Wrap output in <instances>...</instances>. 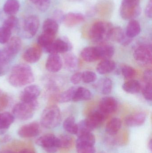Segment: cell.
Returning a JSON list of instances; mask_svg holds the SVG:
<instances>
[{
  "label": "cell",
  "instance_id": "6da1fadb",
  "mask_svg": "<svg viewBox=\"0 0 152 153\" xmlns=\"http://www.w3.org/2000/svg\"><path fill=\"white\" fill-rule=\"evenodd\" d=\"M35 80L34 74L30 66L25 64H18L12 67L9 77L12 86L21 87L32 83Z\"/></svg>",
  "mask_w": 152,
  "mask_h": 153
},
{
  "label": "cell",
  "instance_id": "7a4b0ae2",
  "mask_svg": "<svg viewBox=\"0 0 152 153\" xmlns=\"http://www.w3.org/2000/svg\"><path fill=\"white\" fill-rule=\"evenodd\" d=\"M61 121V113L59 108L55 105H50L45 108L41 115V124L46 128H54Z\"/></svg>",
  "mask_w": 152,
  "mask_h": 153
},
{
  "label": "cell",
  "instance_id": "3957f363",
  "mask_svg": "<svg viewBox=\"0 0 152 153\" xmlns=\"http://www.w3.org/2000/svg\"><path fill=\"white\" fill-rule=\"evenodd\" d=\"M112 27V25L109 22H97L94 23L90 28V38L95 43H102L106 39H109L110 32Z\"/></svg>",
  "mask_w": 152,
  "mask_h": 153
},
{
  "label": "cell",
  "instance_id": "277c9868",
  "mask_svg": "<svg viewBox=\"0 0 152 153\" xmlns=\"http://www.w3.org/2000/svg\"><path fill=\"white\" fill-rule=\"evenodd\" d=\"M38 106V102L32 103L19 102L12 109V115L18 119L26 120L31 119Z\"/></svg>",
  "mask_w": 152,
  "mask_h": 153
},
{
  "label": "cell",
  "instance_id": "5b68a950",
  "mask_svg": "<svg viewBox=\"0 0 152 153\" xmlns=\"http://www.w3.org/2000/svg\"><path fill=\"white\" fill-rule=\"evenodd\" d=\"M140 0H122L120 7V14L124 19H134L139 16L142 10Z\"/></svg>",
  "mask_w": 152,
  "mask_h": 153
},
{
  "label": "cell",
  "instance_id": "8992f818",
  "mask_svg": "<svg viewBox=\"0 0 152 153\" xmlns=\"http://www.w3.org/2000/svg\"><path fill=\"white\" fill-rule=\"evenodd\" d=\"M95 138L92 132L78 136L76 141V149L78 153H95Z\"/></svg>",
  "mask_w": 152,
  "mask_h": 153
},
{
  "label": "cell",
  "instance_id": "52a82bcc",
  "mask_svg": "<svg viewBox=\"0 0 152 153\" xmlns=\"http://www.w3.org/2000/svg\"><path fill=\"white\" fill-rule=\"evenodd\" d=\"M36 143L48 153H56L59 148L58 137L53 134H46L40 137Z\"/></svg>",
  "mask_w": 152,
  "mask_h": 153
},
{
  "label": "cell",
  "instance_id": "ba28073f",
  "mask_svg": "<svg viewBox=\"0 0 152 153\" xmlns=\"http://www.w3.org/2000/svg\"><path fill=\"white\" fill-rule=\"evenodd\" d=\"M40 25L39 19L36 15H30L25 19L22 27L23 36L27 38H31L36 34Z\"/></svg>",
  "mask_w": 152,
  "mask_h": 153
},
{
  "label": "cell",
  "instance_id": "9c48e42d",
  "mask_svg": "<svg viewBox=\"0 0 152 153\" xmlns=\"http://www.w3.org/2000/svg\"><path fill=\"white\" fill-rule=\"evenodd\" d=\"M134 58L140 64L145 65L152 62V47L148 45H142L137 47L134 53Z\"/></svg>",
  "mask_w": 152,
  "mask_h": 153
},
{
  "label": "cell",
  "instance_id": "30bf717a",
  "mask_svg": "<svg viewBox=\"0 0 152 153\" xmlns=\"http://www.w3.org/2000/svg\"><path fill=\"white\" fill-rule=\"evenodd\" d=\"M71 48V45L67 39H58L44 49L50 54L63 53L69 51Z\"/></svg>",
  "mask_w": 152,
  "mask_h": 153
},
{
  "label": "cell",
  "instance_id": "8fae6325",
  "mask_svg": "<svg viewBox=\"0 0 152 153\" xmlns=\"http://www.w3.org/2000/svg\"><path fill=\"white\" fill-rule=\"evenodd\" d=\"M41 89L36 85H30L24 88L20 95L22 102L32 103L37 101V99L41 94Z\"/></svg>",
  "mask_w": 152,
  "mask_h": 153
},
{
  "label": "cell",
  "instance_id": "7c38bea8",
  "mask_svg": "<svg viewBox=\"0 0 152 153\" xmlns=\"http://www.w3.org/2000/svg\"><path fill=\"white\" fill-rule=\"evenodd\" d=\"M6 44L5 47L2 50L11 61L20 51L22 42L19 37L14 36L11 38Z\"/></svg>",
  "mask_w": 152,
  "mask_h": 153
},
{
  "label": "cell",
  "instance_id": "4fadbf2b",
  "mask_svg": "<svg viewBox=\"0 0 152 153\" xmlns=\"http://www.w3.org/2000/svg\"><path fill=\"white\" fill-rule=\"evenodd\" d=\"M40 131L39 124L37 122H32L21 127L18 130V134L22 138H32L38 135Z\"/></svg>",
  "mask_w": 152,
  "mask_h": 153
},
{
  "label": "cell",
  "instance_id": "5bb4252c",
  "mask_svg": "<svg viewBox=\"0 0 152 153\" xmlns=\"http://www.w3.org/2000/svg\"><path fill=\"white\" fill-rule=\"evenodd\" d=\"M106 115L101 111H94L90 113L85 120L87 126L92 131L96 129L103 124Z\"/></svg>",
  "mask_w": 152,
  "mask_h": 153
},
{
  "label": "cell",
  "instance_id": "9a60e30c",
  "mask_svg": "<svg viewBox=\"0 0 152 153\" xmlns=\"http://www.w3.org/2000/svg\"><path fill=\"white\" fill-rule=\"evenodd\" d=\"M42 48L38 45H34L26 49L23 55L24 61L29 63H35L39 61L42 56Z\"/></svg>",
  "mask_w": 152,
  "mask_h": 153
},
{
  "label": "cell",
  "instance_id": "2e32d148",
  "mask_svg": "<svg viewBox=\"0 0 152 153\" xmlns=\"http://www.w3.org/2000/svg\"><path fill=\"white\" fill-rule=\"evenodd\" d=\"M100 110L106 115L114 113L117 109V102L112 97L103 98L99 104Z\"/></svg>",
  "mask_w": 152,
  "mask_h": 153
},
{
  "label": "cell",
  "instance_id": "e0dca14e",
  "mask_svg": "<svg viewBox=\"0 0 152 153\" xmlns=\"http://www.w3.org/2000/svg\"><path fill=\"white\" fill-rule=\"evenodd\" d=\"M109 39L126 45L130 44L132 40V39L128 37L122 28L120 27H112V28Z\"/></svg>",
  "mask_w": 152,
  "mask_h": 153
},
{
  "label": "cell",
  "instance_id": "ac0fdd59",
  "mask_svg": "<svg viewBox=\"0 0 152 153\" xmlns=\"http://www.w3.org/2000/svg\"><path fill=\"white\" fill-rule=\"evenodd\" d=\"M62 66V60L58 54H50L46 64V70L54 73L60 71Z\"/></svg>",
  "mask_w": 152,
  "mask_h": 153
},
{
  "label": "cell",
  "instance_id": "d6986e66",
  "mask_svg": "<svg viewBox=\"0 0 152 153\" xmlns=\"http://www.w3.org/2000/svg\"><path fill=\"white\" fill-rule=\"evenodd\" d=\"M146 114L144 112H138L127 117L125 123L129 127L139 126H142L146 120Z\"/></svg>",
  "mask_w": 152,
  "mask_h": 153
},
{
  "label": "cell",
  "instance_id": "ffe728a7",
  "mask_svg": "<svg viewBox=\"0 0 152 153\" xmlns=\"http://www.w3.org/2000/svg\"><path fill=\"white\" fill-rule=\"evenodd\" d=\"M99 59L109 60L115 53V48L110 45H102L96 47Z\"/></svg>",
  "mask_w": 152,
  "mask_h": 153
},
{
  "label": "cell",
  "instance_id": "44dd1931",
  "mask_svg": "<svg viewBox=\"0 0 152 153\" xmlns=\"http://www.w3.org/2000/svg\"><path fill=\"white\" fill-rule=\"evenodd\" d=\"M14 120V117L9 112L0 114V135L4 134Z\"/></svg>",
  "mask_w": 152,
  "mask_h": 153
},
{
  "label": "cell",
  "instance_id": "7402d4cb",
  "mask_svg": "<svg viewBox=\"0 0 152 153\" xmlns=\"http://www.w3.org/2000/svg\"><path fill=\"white\" fill-rule=\"evenodd\" d=\"M84 17L83 14L76 13H69L64 15L63 22L68 27H73L83 22Z\"/></svg>",
  "mask_w": 152,
  "mask_h": 153
},
{
  "label": "cell",
  "instance_id": "603a6c76",
  "mask_svg": "<svg viewBox=\"0 0 152 153\" xmlns=\"http://www.w3.org/2000/svg\"><path fill=\"white\" fill-rule=\"evenodd\" d=\"M82 59L87 62H95L99 59L96 47H88L85 48L81 53Z\"/></svg>",
  "mask_w": 152,
  "mask_h": 153
},
{
  "label": "cell",
  "instance_id": "cb8c5ba5",
  "mask_svg": "<svg viewBox=\"0 0 152 153\" xmlns=\"http://www.w3.org/2000/svg\"><path fill=\"white\" fill-rule=\"evenodd\" d=\"M116 68V64L114 61L110 60H103L97 65L96 71L100 74H107L112 72Z\"/></svg>",
  "mask_w": 152,
  "mask_h": 153
},
{
  "label": "cell",
  "instance_id": "d4e9b609",
  "mask_svg": "<svg viewBox=\"0 0 152 153\" xmlns=\"http://www.w3.org/2000/svg\"><path fill=\"white\" fill-rule=\"evenodd\" d=\"M141 32V26L138 21L134 19L130 21L127 26L126 36L130 39H133L138 36Z\"/></svg>",
  "mask_w": 152,
  "mask_h": 153
},
{
  "label": "cell",
  "instance_id": "484cf974",
  "mask_svg": "<svg viewBox=\"0 0 152 153\" xmlns=\"http://www.w3.org/2000/svg\"><path fill=\"white\" fill-rule=\"evenodd\" d=\"M64 63L65 68L68 71H75L78 67V59L74 54L69 53L64 56Z\"/></svg>",
  "mask_w": 152,
  "mask_h": 153
},
{
  "label": "cell",
  "instance_id": "4316f807",
  "mask_svg": "<svg viewBox=\"0 0 152 153\" xmlns=\"http://www.w3.org/2000/svg\"><path fill=\"white\" fill-rule=\"evenodd\" d=\"M122 126V122L118 118L112 119L106 126V132L110 136L115 135L118 133Z\"/></svg>",
  "mask_w": 152,
  "mask_h": 153
},
{
  "label": "cell",
  "instance_id": "83f0119b",
  "mask_svg": "<svg viewBox=\"0 0 152 153\" xmlns=\"http://www.w3.org/2000/svg\"><path fill=\"white\" fill-rule=\"evenodd\" d=\"M20 3L18 0H7L3 6V10L9 16H14L19 10Z\"/></svg>",
  "mask_w": 152,
  "mask_h": 153
},
{
  "label": "cell",
  "instance_id": "f1b7e54d",
  "mask_svg": "<svg viewBox=\"0 0 152 153\" xmlns=\"http://www.w3.org/2000/svg\"><path fill=\"white\" fill-rule=\"evenodd\" d=\"M112 84L111 80L109 78H104L100 80L96 85L97 91L103 94H108L111 92Z\"/></svg>",
  "mask_w": 152,
  "mask_h": 153
},
{
  "label": "cell",
  "instance_id": "f546056e",
  "mask_svg": "<svg viewBox=\"0 0 152 153\" xmlns=\"http://www.w3.org/2000/svg\"><path fill=\"white\" fill-rule=\"evenodd\" d=\"M55 34L43 31L37 39V45L42 48H45L51 45L55 39Z\"/></svg>",
  "mask_w": 152,
  "mask_h": 153
},
{
  "label": "cell",
  "instance_id": "4dcf8cb0",
  "mask_svg": "<svg viewBox=\"0 0 152 153\" xmlns=\"http://www.w3.org/2000/svg\"><path fill=\"white\" fill-rule=\"evenodd\" d=\"M92 94L88 89L83 87H77L72 101L74 102L88 100L91 99Z\"/></svg>",
  "mask_w": 152,
  "mask_h": 153
},
{
  "label": "cell",
  "instance_id": "1f68e13d",
  "mask_svg": "<svg viewBox=\"0 0 152 153\" xmlns=\"http://www.w3.org/2000/svg\"><path fill=\"white\" fill-rule=\"evenodd\" d=\"M141 85L138 81L136 80H131L123 84L122 88L127 93L136 94L141 90Z\"/></svg>",
  "mask_w": 152,
  "mask_h": 153
},
{
  "label": "cell",
  "instance_id": "d6a6232c",
  "mask_svg": "<svg viewBox=\"0 0 152 153\" xmlns=\"http://www.w3.org/2000/svg\"><path fill=\"white\" fill-rule=\"evenodd\" d=\"M77 87H72L56 96L57 101L60 103H66L73 100Z\"/></svg>",
  "mask_w": 152,
  "mask_h": 153
},
{
  "label": "cell",
  "instance_id": "836d02e7",
  "mask_svg": "<svg viewBox=\"0 0 152 153\" xmlns=\"http://www.w3.org/2000/svg\"><path fill=\"white\" fill-rule=\"evenodd\" d=\"M63 127L65 131L71 134L76 135L78 131L77 124L73 117L66 118L63 123Z\"/></svg>",
  "mask_w": 152,
  "mask_h": 153
},
{
  "label": "cell",
  "instance_id": "e575fe53",
  "mask_svg": "<svg viewBox=\"0 0 152 153\" xmlns=\"http://www.w3.org/2000/svg\"><path fill=\"white\" fill-rule=\"evenodd\" d=\"M43 31L49 32L56 35L59 30L58 22L53 19H46L43 23Z\"/></svg>",
  "mask_w": 152,
  "mask_h": 153
},
{
  "label": "cell",
  "instance_id": "d590c367",
  "mask_svg": "<svg viewBox=\"0 0 152 153\" xmlns=\"http://www.w3.org/2000/svg\"><path fill=\"white\" fill-rule=\"evenodd\" d=\"M59 148L70 149L74 143L73 138L69 135L62 134L58 137Z\"/></svg>",
  "mask_w": 152,
  "mask_h": 153
},
{
  "label": "cell",
  "instance_id": "8d00e7d4",
  "mask_svg": "<svg viewBox=\"0 0 152 153\" xmlns=\"http://www.w3.org/2000/svg\"><path fill=\"white\" fill-rule=\"evenodd\" d=\"M18 19L15 16H10L3 23L2 27L12 31L18 25Z\"/></svg>",
  "mask_w": 152,
  "mask_h": 153
},
{
  "label": "cell",
  "instance_id": "74e56055",
  "mask_svg": "<svg viewBox=\"0 0 152 153\" xmlns=\"http://www.w3.org/2000/svg\"><path fill=\"white\" fill-rule=\"evenodd\" d=\"M35 5L36 7L40 11L45 12L50 7V0H29Z\"/></svg>",
  "mask_w": 152,
  "mask_h": 153
},
{
  "label": "cell",
  "instance_id": "f35d334b",
  "mask_svg": "<svg viewBox=\"0 0 152 153\" xmlns=\"http://www.w3.org/2000/svg\"><path fill=\"white\" fill-rule=\"evenodd\" d=\"M12 31L2 26L0 27V43L6 44L11 38Z\"/></svg>",
  "mask_w": 152,
  "mask_h": 153
},
{
  "label": "cell",
  "instance_id": "ab89813d",
  "mask_svg": "<svg viewBox=\"0 0 152 153\" xmlns=\"http://www.w3.org/2000/svg\"><path fill=\"white\" fill-rule=\"evenodd\" d=\"M97 79V75L94 72L91 71H86L82 73V81L85 83L94 82Z\"/></svg>",
  "mask_w": 152,
  "mask_h": 153
},
{
  "label": "cell",
  "instance_id": "60d3db41",
  "mask_svg": "<svg viewBox=\"0 0 152 153\" xmlns=\"http://www.w3.org/2000/svg\"><path fill=\"white\" fill-rule=\"evenodd\" d=\"M77 126L78 131L76 134L77 136L86 133L92 132V131L87 126L85 120L80 121L78 124H77Z\"/></svg>",
  "mask_w": 152,
  "mask_h": 153
},
{
  "label": "cell",
  "instance_id": "b9f144b4",
  "mask_svg": "<svg viewBox=\"0 0 152 153\" xmlns=\"http://www.w3.org/2000/svg\"><path fill=\"white\" fill-rule=\"evenodd\" d=\"M121 72L124 77L129 79L135 76L136 72L135 70L131 66L125 65L121 69Z\"/></svg>",
  "mask_w": 152,
  "mask_h": 153
},
{
  "label": "cell",
  "instance_id": "7bdbcfd3",
  "mask_svg": "<svg viewBox=\"0 0 152 153\" xmlns=\"http://www.w3.org/2000/svg\"><path fill=\"white\" fill-rule=\"evenodd\" d=\"M143 95L147 100L151 101L152 99V83H145L142 91Z\"/></svg>",
  "mask_w": 152,
  "mask_h": 153
},
{
  "label": "cell",
  "instance_id": "ee69618b",
  "mask_svg": "<svg viewBox=\"0 0 152 153\" xmlns=\"http://www.w3.org/2000/svg\"><path fill=\"white\" fill-rule=\"evenodd\" d=\"M9 98L8 95L3 93L0 96V111H2L8 107Z\"/></svg>",
  "mask_w": 152,
  "mask_h": 153
},
{
  "label": "cell",
  "instance_id": "f6af8a7d",
  "mask_svg": "<svg viewBox=\"0 0 152 153\" xmlns=\"http://www.w3.org/2000/svg\"><path fill=\"white\" fill-rule=\"evenodd\" d=\"M82 81V73L78 72L73 74L70 77V81L73 84H78Z\"/></svg>",
  "mask_w": 152,
  "mask_h": 153
},
{
  "label": "cell",
  "instance_id": "bcb514c9",
  "mask_svg": "<svg viewBox=\"0 0 152 153\" xmlns=\"http://www.w3.org/2000/svg\"><path fill=\"white\" fill-rule=\"evenodd\" d=\"M143 79L145 83H152V71L151 70H146L144 73Z\"/></svg>",
  "mask_w": 152,
  "mask_h": 153
},
{
  "label": "cell",
  "instance_id": "7dc6e473",
  "mask_svg": "<svg viewBox=\"0 0 152 153\" xmlns=\"http://www.w3.org/2000/svg\"><path fill=\"white\" fill-rule=\"evenodd\" d=\"M64 15H63V12L60 10H57L54 12V20L57 22L63 21Z\"/></svg>",
  "mask_w": 152,
  "mask_h": 153
},
{
  "label": "cell",
  "instance_id": "c3c4849f",
  "mask_svg": "<svg viewBox=\"0 0 152 153\" xmlns=\"http://www.w3.org/2000/svg\"><path fill=\"white\" fill-rule=\"evenodd\" d=\"M152 1L150 0L148 3L147 4L146 9L145 10V14L148 18H151L152 15Z\"/></svg>",
  "mask_w": 152,
  "mask_h": 153
},
{
  "label": "cell",
  "instance_id": "681fc988",
  "mask_svg": "<svg viewBox=\"0 0 152 153\" xmlns=\"http://www.w3.org/2000/svg\"><path fill=\"white\" fill-rule=\"evenodd\" d=\"M17 153H35L34 150L29 148L22 149Z\"/></svg>",
  "mask_w": 152,
  "mask_h": 153
},
{
  "label": "cell",
  "instance_id": "f907efd6",
  "mask_svg": "<svg viewBox=\"0 0 152 153\" xmlns=\"http://www.w3.org/2000/svg\"><path fill=\"white\" fill-rule=\"evenodd\" d=\"M0 153H17V152H13V151H10V150H6V151H3V152Z\"/></svg>",
  "mask_w": 152,
  "mask_h": 153
},
{
  "label": "cell",
  "instance_id": "816d5d0a",
  "mask_svg": "<svg viewBox=\"0 0 152 153\" xmlns=\"http://www.w3.org/2000/svg\"><path fill=\"white\" fill-rule=\"evenodd\" d=\"M152 141L151 140V141L149 142V144H148V147H149L150 151H151L152 150Z\"/></svg>",
  "mask_w": 152,
  "mask_h": 153
},
{
  "label": "cell",
  "instance_id": "f5cc1de1",
  "mask_svg": "<svg viewBox=\"0 0 152 153\" xmlns=\"http://www.w3.org/2000/svg\"><path fill=\"white\" fill-rule=\"evenodd\" d=\"M3 93V92L2 91L1 89H0V96H1V95Z\"/></svg>",
  "mask_w": 152,
  "mask_h": 153
}]
</instances>
